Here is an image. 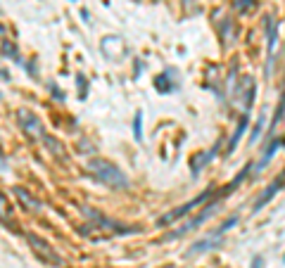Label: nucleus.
<instances>
[{
    "mask_svg": "<svg viewBox=\"0 0 285 268\" xmlns=\"http://www.w3.org/2000/svg\"><path fill=\"white\" fill-rule=\"evenodd\" d=\"M261 263H264V259L259 256V259H254V261H252V268H261Z\"/></svg>",
    "mask_w": 285,
    "mask_h": 268,
    "instance_id": "13",
    "label": "nucleus"
},
{
    "mask_svg": "<svg viewBox=\"0 0 285 268\" xmlns=\"http://www.w3.org/2000/svg\"><path fill=\"white\" fill-rule=\"evenodd\" d=\"M214 209H217V206H207V209H205V212H202V214H200V216H195V218H192V221H190V223L181 225L179 231L169 233V235L164 237V240H174V237H179V235H186V233H190L192 228H198V225H202V223H205V221H207V218H209L211 214H214Z\"/></svg>",
    "mask_w": 285,
    "mask_h": 268,
    "instance_id": "4",
    "label": "nucleus"
},
{
    "mask_svg": "<svg viewBox=\"0 0 285 268\" xmlns=\"http://www.w3.org/2000/svg\"><path fill=\"white\" fill-rule=\"evenodd\" d=\"M88 171L93 176L95 181L105 183L107 187H126L129 181H126V176L121 174V168L114 166L112 162L107 159H91L88 162Z\"/></svg>",
    "mask_w": 285,
    "mask_h": 268,
    "instance_id": "1",
    "label": "nucleus"
},
{
    "mask_svg": "<svg viewBox=\"0 0 285 268\" xmlns=\"http://www.w3.org/2000/svg\"><path fill=\"white\" fill-rule=\"evenodd\" d=\"M240 3H242L240 10H247V7H250V0H240Z\"/></svg>",
    "mask_w": 285,
    "mask_h": 268,
    "instance_id": "14",
    "label": "nucleus"
},
{
    "mask_svg": "<svg viewBox=\"0 0 285 268\" xmlns=\"http://www.w3.org/2000/svg\"><path fill=\"white\" fill-rule=\"evenodd\" d=\"M280 145H283V143H280V140H271V145H269V150H266V152H264V157H261V162H259V164H257V168H264V166H266V164H269V162H271V157H273V152L278 150Z\"/></svg>",
    "mask_w": 285,
    "mask_h": 268,
    "instance_id": "9",
    "label": "nucleus"
},
{
    "mask_svg": "<svg viewBox=\"0 0 285 268\" xmlns=\"http://www.w3.org/2000/svg\"><path fill=\"white\" fill-rule=\"evenodd\" d=\"M238 223V218L236 216H230V218H226V221H223V225L221 228H217V231L211 233V235H207L205 240H200V242H195L190 247V256L192 254H202V252H207V250H211V247H217V242H219V237L223 235V233L228 231V228H233V225Z\"/></svg>",
    "mask_w": 285,
    "mask_h": 268,
    "instance_id": "2",
    "label": "nucleus"
},
{
    "mask_svg": "<svg viewBox=\"0 0 285 268\" xmlns=\"http://www.w3.org/2000/svg\"><path fill=\"white\" fill-rule=\"evenodd\" d=\"M29 242L33 244V247H36L38 252H41V254H48V259L52 263H60V259H57L55 256V252H52V247H50L48 242H45V240H41V237H36V235H29Z\"/></svg>",
    "mask_w": 285,
    "mask_h": 268,
    "instance_id": "7",
    "label": "nucleus"
},
{
    "mask_svg": "<svg viewBox=\"0 0 285 268\" xmlns=\"http://www.w3.org/2000/svg\"><path fill=\"white\" fill-rule=\"evenodd\" d=\"M205 200H209V193H205V195H200V197H195V200H190V202H186L183 206H176L174 212H169L167 216H162L157 223L159 225H169V223H174L176 218H181V216H186V214H190V209H195V206H200Z\"/></svg>",
    "mask_w": 285,
    "mask_h": 268,
    "instance_id": "3",
    "label": "nucleus"
},
{
    "mask_svg": "<svg viewBox=\"0 0 285 268\" xmlns=\"http://www.w3.org/2000/svg\"><path fill=\"white\" fill-rule=\"evenodd\" d=\"M14 195H17L19 200H22V204H24L26 209H31V212H36L38 206H41L36 200H31V197H29V195H26L24 190H22V187H14Z\"/></svg>",
    "mask_w": 285,
    "mask_h": 268,
    "instance_id": "8",
    "label": "nucleus"
},
{
    "mask_svg": "<svg viewBox=\"0 0 285 268\" xmlns=\"http://www.w3.org/2000/svg\"><path fill=\"white\" fill-rule=\"evenodd\" d=\"M266 29H269L266 48H269V57H271V52H273V43H276V26H273V19H266Z\"/></svg>",
    "mask_w": 285,
    "mask_h": 268,
    "instance_id": "11",
    "label": "nucleus"
},
{
    "mask_svg": "<svg viewBox=\"0 0 285 268\" xmlns=\"http://www.w3.org/2000/svg\"><path fill=\"white\" fill-rule=\"evenodd\" d=\"M19 124H22V128H24L26 133H31V136H43V124H41L31 112H26V109H19Z\"/></svg>",
    "mask_w": 285,
    "mask_h": 268,
    "instance_id": "5",
    "label": "nucleus"
},
{
    "mask_svg": "<svg viewBox=\"0 0 285 268\" xmlns=\"http://www.w3.org/2000/svg\"><path fill=\"white\" fill-rule=\"evenodd\" d=\"M140 119H142V114H136V119H133V133H136V140H140Z\"/></svg>",
    "mask_w": 285,
    "mask_h": 268,
    "instance_id": "12",
    "label": "nucleus"
},
{
    "mask_svg": "<svg viewBox=\"0 0 285 268\" xmlns=\"http://www.w3.org/2000/svg\"><path fill=\"white\" fill-rule=\"evenodd\" d=\"M247 121H250L247 117H242V119H240V126H238L236 136H233V140H230V145H228V152H233V147H236V143H238V140H240V136H242V133H245V128H247Z\"/></svg>",
    "mask_w": 285,
    "mask_h": 268,
    "instance_id": "10",
    "label": "nucleus"
},
{
    "mask_svg": "<svg viewBox=\"0 0 285 268\" xmlns=\"http://www.w3.org/2000/svg\"><path fill=\"white\" fill-rule=\"evenodd\" d=\"M280 187H283V181H276V183H271V185H269L266 190H264V195H261L259 200L254 202V212H259V209H261V206H264V204H269V202H271V197H273V195H276V193H278Z\"/></svg>",
    "mask_w": 285,
    "mask_h": 268,
    "instance_id": "6",
    "label": "nucleus"
}]
</instances>
